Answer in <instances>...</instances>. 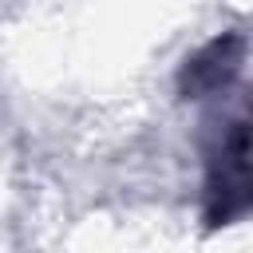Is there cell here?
Returning <instances> with one entry per match:
<instances>
[{
    "label": "cell",
    "instance_id": "1",
    "mask_svg": "<svg viewBox=\"0 0 253 253\" xmlns=\"http://www.w3.org/2000/svg\"><path fill=\"white\" fill-rule=\"evenodd\" d=\"M202 210L210 229H225L241 221L253 206V174H249V111L237 103L229 115L210 126L206 134V186Z\"/></svg>",
    "mask_w": 253,
    "mask_h": 253
},
{
    "label": "cell",
    "instance_id": "2",
    "mask_svg": "<svg viewBox=\"0 0 253 253\" xmlns=\"http://www.w3.org/2000/svg\"><path fill=\"white\" fill-rule=\"evenodd\" d=\"M245 67V36L241 32H221L210 43H202L194 55L182 59L178 67V95L190 103L202 99H225Z\"/></svg>",
    "mask_w": 253,
    "mask_h": 253
}]
</instances>
